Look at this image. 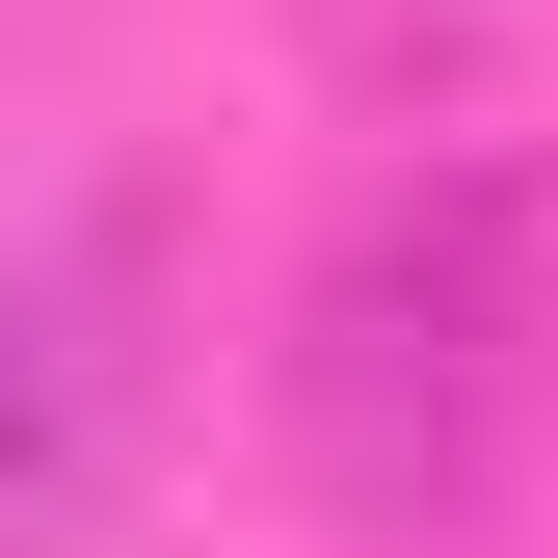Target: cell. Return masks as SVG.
Wrapping results in <instances>:
<instances>
[{"label": "cell", "mask_w": 558, "mask_h": 558, "mask_svg": "<svg viewBox=\"0 0 558 558\" xmlns=\"http://www.w3.org/2000/svg\"><path fill=\"white\" fill-rule=\"evenodd\" d=\"M266 452H293V506L373 532V558H452L558 452V160L532 133H399V160L319 214L293 345H266Z\"/></svg>", "instance_id": "1"}, {"label": "cell", "mask_w": 558, "mask_h": 558, "mask_svg": "<svg viewBox=\"0 0 558 558\" xmlns=\"http://www.w3.org/2000/svg\"><path fill=\"white\" fill-rule=\"evenodd\" d=\"M160 452H186V240L160 186H81L0 240V558H133Z\"/></svg>", "instance_id": "2"}]
</instances>
